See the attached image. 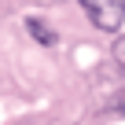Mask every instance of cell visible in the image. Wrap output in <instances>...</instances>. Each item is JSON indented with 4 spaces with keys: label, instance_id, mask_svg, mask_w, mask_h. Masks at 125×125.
I'll return each mask as SVG.
<instances>
[{
    "label": "cell",
    "instance_id": "2",
    "mask_svg": "<svg viewBox=\"0 0 125 125\" xmlns=\"http://www.w3.org/2000/svg\"><path fill=\"white\" fill-rule=\"evenodd\" d=\"M26 30H30V37H33L37 44H44V48H55V30H52L44 19L30 15V19H26Z\"/></svg>",
    "mask_w": 125,
    "mask_h": 125
},
{
    "label": "cell",
    "instance_id": "3",
    "mask_svg": "<svg viewBox=\"0 0 125 125\" xmlns=\"http://www.w3.org/2000/svg\"><path fill=\"white\" fill-rule=\"evenodd\" d=\"M114 59L125 66V37H114Z\"/></svg>",
    "mask_w": 125,
    "mask_h": 125
},
{
    "label": "cell",
    "instance_id": "1",
    "mask_svg": "<svg viewBox=\"0 0 125 125\" xmlns=\"http://www.w3.org/2000/svg\"><path fill=\"white\" fill-rule=\"evenodd\" d=\"M81 8L88 11V19H92L96 30L118 33L121 22H125V0H81Z\"/></svg>",
    "mask_w": 125,
    "mask_h": 125
}]
</instances>
